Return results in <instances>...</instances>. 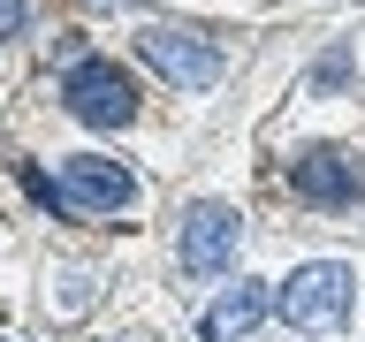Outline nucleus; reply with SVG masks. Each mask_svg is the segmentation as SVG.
<instances>
[{
  "label": "nucleus",
  "mask_w": 365,
  "mask_h": 342,
  "mask_svg": "<svg viewBox=\"0 0 365 342\" xmlns=\"http://www.w3.org/2000/svg\"><path fill=\"white\" fill-rule=\"evenodd\" d=\"M53 205H76V213H122V205H137V175L122 167V160L68 152L61 160V182H53Z\"/></svg>",
  "instance_id": "nucleus-3"
},
{
  "label": "nucleus",
  "mask_w": 365,
  "mask_h": 342,
  "mask_svg": "<svg viewBox=\"0 0 365 342\" xmlns=\"http://www.w3.org/2000/svg\"><path fill=\"white\" fill-rule=\"evenodd\" d=\"M267 304H274V296L259 289V281H236V289L198 319V335H205V342H236V335H251V327L267 319Z\"/></svg>",
  "instance_id": "nucleus-7"
},
{
  "label": "nucleus",
  "mask_w": 365,
  "mask_h": 342,
  "mask_svg": "<svg viewBox=\"0 0 365 342\" xmlns=\"http://www.w3.org/2000/svg\"><path fill=\"white\" fill-rule=\"evenodd\" d=\"M114 8H137V0H114Z\"/></svg>",
  "instance_id": "nucleus-10"
},
{
  "label": "nucleus",
  "mask_w": 365,
  "mask_h": 342,
  "mask_svg": "<svg viewBox=\"0 0 365 342\" xmlns=\"http://www.w3.org/2000/svg\"><path fill=\"white\" fill-rule=\"evenodd\" d=\"M61 107L76 114V122H91V130H122L137 114V91H130V76L114 61H76L61 76Z\"/></svg>",
  "instance_id": "nucleus-2"
},
{
  "label": "nucleus",
  "mask_w": 365,
  "mask_h": 342,
  "mask_svg": "<svg viewBox=\"0 0 365 342\" xmlns=\"http://www.w3.org/2000/svg\"><path fill=\"white\" fill-rule=\"evenodd\" d=\"M23 23H31V0H0V38H16Z\"/></svg>",
  "instance_id": "nucleus-8"
},
{
  "label": "nucleus",
  "mask_w": 365,
  "mask_h": 342,
  "mask_svg": "<svg viewBox=\"0 0 365 342\" xmlns=\"http://www.w3.org/2000/svg\"><path fill=\"white\" fill-rule=\"evenodd\" d=\"M137 46H145V61H153L168 84H182V91H205L221 76V46L205 38V31H190V23H153Z\"/></svg>",
  "instance_id": "nucleus-4"
},
{
  "label": "nucleus",
  "mask_w": 365,
  "mask_h": 342,
  "mask_svg": "<svg viewBox=\"0 0 365 342\" xmlns=\"http://www.w3.org/2000/svg\"><path fill=\"white\" fill-rule=\"evenodd\" d=\"M236 236H244L236 205H221V198H198L190 213H182V236H175V251H182V274H221L228 259H236Z\"/></svg>",
  "instance_id": "nucleus-5"
},
{
  "label": "nucleus",
  "mask_w": 365,
  "mask_h": 342,
  "mask_svg": "<svg viewBox=\"0 0 365 342\" xmlns=\"http://www.w3.org/2000/svg\"><path fill=\"white\" fill-rule=\"evenodd\" d=\"M342 68H350V53H327V61L312 68V84H342Z\"/></svg>",
  "instance_id": "nucleus-9"
},
{
  "label": "nucleus",
  "mask_w": 365,
  "mask_h": 342,
  "mask_svg": "<svg viewBox=\"0 0 365 342\" xmlns=\"http://www.w3.org/2000/svg\"><path fill=\"white\" fill-rule=\"evenodd\" d=\"M350 296H358V274L342 266V259H312V266H297L282 281V319L289 327H342L350 319Z\"/></svg>",
  "instance_id": "nucleus-1"
},
{
  "label": "nucleus",
  "mask_w": 365,
  "mask_h": 342,
  "mask_svg": "<svg viewBox=\"0 0 365 342\" xmlns=\"http://www.w3.org/2000/svg\"><path fill=\"white\" fill-rule=\"evenodd\" d=\"M289 182H297V198H304V205H358V198H365V167L342 152V145H312V152H297Z\"/></svg>",
  "instance_id": "nucleus-6"
}]
</instances>
